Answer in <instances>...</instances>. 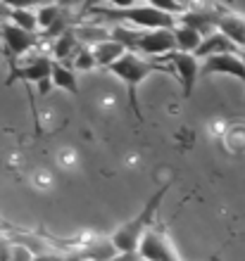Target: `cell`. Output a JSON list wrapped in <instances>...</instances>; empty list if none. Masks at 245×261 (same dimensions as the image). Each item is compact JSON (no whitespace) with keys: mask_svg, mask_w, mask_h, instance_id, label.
Wrapping results in <instances>:
<instances>
[{"mask_svg":"<svg viewBox=\"0 0 245 261\" xmlns=\"http://www.w3.org/2000/svg\"><path fill=\"white\" fill-rule=\"evenodd\" d=\"M109 71H112L119 81L126 83L131 112L136 114L138 121H143V112H141V102H138V88H141L145 79L152 76L155 71L169 74V71H174V69H171L169 62H164V60H148V57L138 55V53H126L119 62L109 67Z\"/></svg>","mask_w":245,"mask_h":261,"instance_id":"1","label":"cell"},{"mask_svg":"<svg viewBox=\"0 0 245 261\" xmlns=\"http://www.w3.org/2000/svg\"><path fill=\"white\" fill-rule=\"evenodd\" d=\"M98 17L109 21H122L141 31H155V29H176V17L162 12L152 3H133V5H93L91 7Z\"/></svg>","mask_w":245,"mask_h":261,"instance_id":"2","label":"cell"},{"mask_svg":"<svg viewBox=\"0 0 245 261\" xmlns=\"http://www.w3.org/2000/svg\"><path fill=\"white\" fill-rule=\"evenodd\" d=\"M171 183H164L160 190H157L152 197L145 202V206L133 216L131 221H126L122 228H117L115 235H112V242L119 254H138V247H141V240L145 238L150 228H152V219H155V212L162 204L164 195L169 190Z\"/></svg>","mask_w":245,"mask_h":261,"instance_id":"3","label":"cell"},{"mask_svg":"<svg viewBox=\"0 0 245 261\" xmlns=\"http://www.w3.org/2000/svg\"><path fill=\"white\" fill-rule=\"evenodd\" d=\"M53 57L48 55H36L31 60H27L24 64H17V67L10 69V76H7V86H12L14 81H24L31 88L36 86L38 95L46 97L53 90Z\"/></svg>","mask_w":245,"mask_h":261,"instance_id":"4","label":"cell"},{"mask_svg":"<svg viewBox=\"0 0 245 261\" xmlns=\"http://www.w3.org/2000/svg\"><path fill=\"white\" fill-rule=\"evenodd\" d=\"M0 38H3V48H5V57L10 60V69L17 67V60L21 55H27L41 43V36L38 34H29L24 29L14 27L12 21H5L0 24Z\"/></svg>","mask_w":245,"mask_h":261,"instance_id":"5","label":"cell"},{"mask_svg":"<svg viewBox=\"0 0 245 261\" xmlns=\"http://www.w3.org/2000/svg\"><path fill=\"white\" fill-rule=\"evenodd\" d=\"M138 55L148 60H164L171 53H176V34L174 29H155V31H143V38L136 48Z\"/></svg>","mask_w":245,"mask_h":261,"instance_id":"6","label":"cell"},{"mask_svg":"<svg viewBox=\"0 0 245 261\" xmlns=\"http://www.w3.org/2000/svg\"><path fill=\"white\" fill-rule=\"evenodd\" d=\"M164 62H169L171 69H174V74L179 76V81H181V88H184V97L193 95V88H195L197 83V76H203V64L197 60L195 55H188V53H171L169 57H164Z\"/></svg>","mask_w":245,"mask_h":261,"instance_id":"7","label":"cell"},{"mask_svg":"<svg viewBox=\"0 0 245 261\" xmlns=\"http://www.w3.org/2000/svg\"><path fill=\"white\" fill-rule=\"evenodd\" d=\"M138 256H141V261H181L176 249L171 247V242L167 240V235L162 230H157L155 226L150 228L145 238L141 240Z\"/></svg>","mask_w":245,"mask_h":261,"instance_id":"8","label":"cell"},{"mask_svg":"<svg viewBox=\"0 0 245 261\" xmlns=\"http://www.w3.org/2000/svg\"><path fill=\"white\" fill-rule=\"evenodd\" d=\"M212 74H226L245 83V62H243V57H240V53L214 55V57L203 60V76H212Z\"/></svg>","mask_w":245,"mask_h":261,"instance_id":"9","label":"cell"},{"mask_svg":"<svg viewBox=\"0 0 245 261\" xmlns=\"http://www.w3.org/2000/svg\"><path fill=\"white\" fill-rule=\"evenodd\" d=\"M217 31L219 34H224L231 43H236L240 50H245V14L231 12V10L221 7Z\"/></svg>","mask_w":245,"mask_h":261,"instance_id":"10","label":"cell"},{"mask_svg":"<svg viewBox=\"0 0 245 261\" xmlns=\"http://www.w3.org/2000/svg\"><path fill=\"white\" fill-rule=\"evenodd\" d=\"M229 53H240V48L236 45V43L229 41L224 34L214 31V34L205 36V41H203V45H200V50L195 53V57H197V60H207V57L229 55Z\"/></svg>","mask_w":245,"mask_h":261,"instance_id":"11","label":"cell"},{"mask_svg":"<svg viewBox=\"0 0 245 261\" xmlns=\"http://www.w3.org/2000/svg\"><path fill=\"white\" fill-rule=\"evenodd\" d=\"M119 254L115 247L112 238L109 240H93V242H86L79 254L72 256V261H83V259H91V261H112L115 256Z\"/></svg>","mask_w":245,"mask_h":261,"instance_id":"12","label":"cell"},{"mask_svg":"<svg viewBox=\"0 0 245 261\" xmlns=\"http://www.w3.org/2000/svg\"><path fill=\"white\" fill-rule=\"evenodd\" d=\"M81 50V41H79V36H76V27L69 29L67 34H62L53 45V60L55 62H62L67 64L72 62L76 57V53Z\"/></svg>","mask_w":245,"mask_h":261,"instance_id":"13","label":"cell"},{"mask_svg":"<svg viewBox=\"0 0 245 261\" xmlns=\"http://www.w3.org/2000/svg\"><path fill=\"white\" fill-rule=\"evenodd\" d=\"M53 88L67 90L72 95H79V93H81V88H79V76H76V71L69 67V64H62V62L53 64Z\"/></svg>","mask_w":245,"mask_h":261,"instance_id":"14","label":"cell"},{"mask_svg":"<svg viewBox=\"0 0 245 261\" xmlns=\"http://www.w3.org/2000/svg\"><path fill=\"white\" fill-rule=\"evenodd\" d=\"M126 53H129V50L124 48L122 43L112 41V38L105 41V43H98L96 48H93V55H96L98 67H105V69H109L112 64H117Z\"/></svg>","mask_w":245,"mask_h":261,"instance_id":"15","label":"cell"},{"mask_svg":"<svg viewBox=\"0 0 245 261\" xmlns=\"http://www.w3.org/2000/svg\"><path fill=\"white\" fill-rule=\"evenodd\" d=\"M174 34H176V50L179 53H188V55H195L205 41V36L197 29L186 27V24H176Z\"/></svg>","mask_w":245,"mask_h":261,"instance_id":"16","label":"cell"},{"mask_svg":"<svg viewBox=\"0 0 245 261\" xmlns=\"http://www.w3.org/2000/svg\"><path fill=\"white\" fill-rule=\"evenodd\" d=\"M10 21H12L14 27L29 31V34H38V31H41V27H38V12H36L34 7L12 5V10H10Z\"/></svg>","mask_w":245,"mask_h":261,"instance_id":"17","label":"cell"},{"mask_svg":"<svg viewBox=\"0 0 245 261\" xmlns=\"http://www.w3.org/2000/svg\"><path fill=\"white\" fill-rule=\"evenodd\" d=\"M76 36H79L81 45L96 48L98 43H105L112 38V29H105L100 24H79L76 27Z\"/></svg>","mask_w":245,"mask_h":261,"instance_id":"18","label":"cell"},{"mask_svg":"<svg viewBox=\"0 0 245 261\" xmlns=\"http://www.w3.org/2000/svg\"><path fill=\"white\" fill-rule=\"evenodd\" d=\"M141 38H143V31H141V29H133V27H129V24L112 27V41L122 43V45L129 50V53H136Z\"/></svg>","mask_w":245,"mask_h":261,"instance_id":"19","label":"cell"},{"mask_svg":"<svg viewBox=\"0 0 245 261\" xmlns=\"http://www.w3.org/2000/svg\"><path fill=\"white\" fill-rule=\"evenodd\" d=\"M67 7L60 5V3H55V5H41L36 12H38V27H41V34H46L50 27H53L55 21L60 19L62 14H64Z\"/></svg>","mask_w":245,"mask_h":261,"instance_id":"20","label":"cell"},{"mask_svg":"<svg viewBox=\"0 0 245 261\" xmlns=\"http://www.w3.org/2000/svg\"><path fill=\"white\" fill-rule=\"evenodd\" d=\"M34 259H36L34 252L27 245H21L19 240H12L0 252V261H34Z\"/></svg>","mask_w":245,"mask_h":261,"instance_id":"21","label":"cell"},{"mask_svg":"<svg viewBox=\"0 0 245 261\" xmlns=\"http://www.w3.org/2000/svg\"><path fill=\"white\" fill-rule=\"evenodd\" d=\"M96 67H98V62H96V55H93V48L81 45V50L72 60V69L74 71H91V69H96Z\"/></svg>","mask_w":245,"mask_h":261,"instance_id":"22","label":"cell"},{"mask_svg":"<svg viewBox=\"0 0 245 261\" xmlns=\"http://www.w3.org/2000/svg\"><path fill=\"white\" fill-rule=\"evenodd\" d=\"M10 10H12V5H7V3H0V24L10 21Z\"/></svg>","mask_w":245,"mask_h":261,"instance_id":"23","label":"cell"},{"mask_svg":"<svg viewBox=\"0 0 245 261\" xmlns=\"http://www.w3.org/2000/svg\"><path fill=\"white\" fill-rule=\"evenodd\" d=\"M112 261H141V256L138 254H117Z\"/></svg>","mask_w":245,"mask_h":261,"instance_id":"24","label":"cell"},{"mask_svg":"<svg viewBox=\"0 0 245 261\" xmlns=\"http://www.w3.org/2000/svg\"><path fill=\"white\" fill-rule=\"evenodd\" d=\"M0 55H5V48H3V43H0Z\"/></svg>","mask_w":245,"mask_h":261,"instance_id":"25","label":"cell"},{"mask_svg":"<svg viewBox=\"0 0 245 261\" xmlns=\"http://www.w3.org/2000/svg\"><path fill=\"white\" fill-rule=\"evenodd\" d=\"M0 233H5V228H3V221H0Z\"/></svg>","mask_w":245,"mask_h":261,"instance_id":"26","label":"cell"},{"mask_svg":"<svg viewBox=\"0 0 245 261\" xmlns=\"http://www.w3.org/2000/svg\"><path fill=\"white\" fill-rule=\"evenodd\" d=\"M240 57H243V62H245V50H240Z\"/></svg>","mask_w":245,"mask_h":261,"instance_id":"27","label":"cell"},{"mask_svg":"<svg viewBox=\"0 0 245 261\" xmlns=\"http://www.w3.org/2000/svg\"><path fill=\"white\" fill-rule=\"evenodd\" d=\"M83 261H91V259H83Z\"/></svg>","mask_w":245,"mask_h":261,"instance_id":"28","label":"cell"}]
</instances>
